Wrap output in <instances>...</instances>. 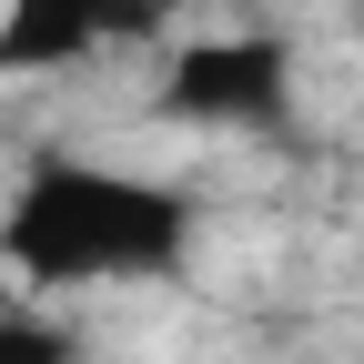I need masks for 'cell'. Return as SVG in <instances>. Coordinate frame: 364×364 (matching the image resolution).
<instances>
[{
	"instance_id": "6da1fadb",
	"label": "cell",
	"mask_w": 364,
	"mask_h": 364,
	"mask_svg": "<svg viewBox=\"0 0 364 364\" xmlns=\"http://www.w3.org/2000/svg\"><path fill=\"white\" fill-rule=\"evenodd\" d=\"M172 243V203L152 182H102V172H41L11 213V253L41 284H81V273H132Z\"/></svg>"
},
{
	"instance_id": "7a4b0ae2",
	"label": "cell",
	"mask_w": 364,
	"mask_h": 364,
	"mask_svg": "<svg viewBox=\"0 0 364 364\" xmlns=\"http://www.w3.org/2000/svg\"><path fill=\"white\" fill-rule=\"evenodd\" d=\"M172 112L193 122H263L284 112V41H223V51H193L162 91Z\"/></svg>"
}]
</instances>
